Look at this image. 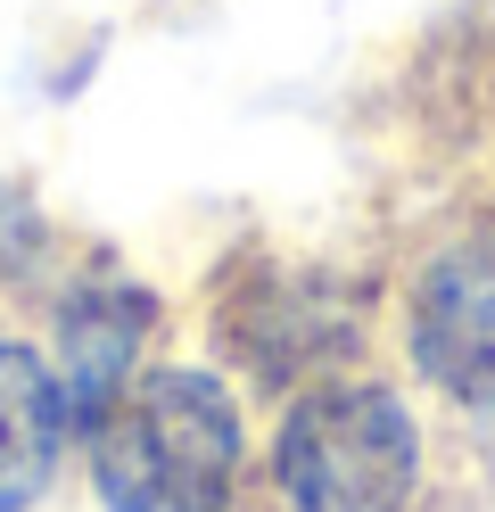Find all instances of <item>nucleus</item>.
Here are the masks:
<instances>
[{
    "instance_id": "obj_1",
    "label": "nucleus",
    "mask_w": 495,
    "mask_h": 512,
    "mask_svg": "<svg viewBox=\"0 0 495 512\" xmlns=\"http://www.w3.org/2000/svg\"><path fill=\"white\" fill-rule=\"evenodd\" d=\"M91 479L116 512H223L240 471V413L215 372L190 364H132L108 397L83 413Z\"/></svg>"
},
{
    "instance_id": "obj_3",
    "label": "nucleus",
    "mask_w": 495,
    "mask_h": 512,
    "mask_svg": "<svg viewBox=\"0 0 495 512\" xmlns=\"http://www.w3.org/2000/svg\"><path fill=\"white\" fill-rule=\"evenodd\" d=\"M413 364L446 397L495 413V232L454 240L413 290Z\"/></svg>"
},
{
    "instance_id": "obj_2",
    "label": "nucleus",
    "mask_w": 495,
    "mask_h": 512,
    "mask_svg": "<svg viewBox=\"0 0 495 512\" xmlns=\"http://www.w3.org/2000/svg\"><path fill=\"white\" fill-rule=\"evenodd\" d=\"M289 512H405L421 479V430L388 389H314L273 446Z\"/></svg>"
},
{
    "instance_id": "obj_5",
    "label": "nucleus",
    "mask_w": 495,
    "mask_h": 512,
    "mask_svg": "<svg viewBox=\"0 0 495 512\" xmlns=\"http://www.w3.org/2000/svg\"><path fill=\"white\" fill-rule=\"evenodd\" d=\"M149 331V298L141 290H91L66 306V413H91L99 397L132 372V347Z\"/></svg>"
},
{
    "instance_id": "obj_4",
    "label": "nucleus",
    "mask_w": 495,
    "mask_h": 512,
    "mask_svg": "<svg viewBox=\"0 0 495 512\" xmlns=\"http://www.w3.org/2000/svg\"><path fill=\"white\" fill-rule=\"evenodd\" d=\"M66 446V389L33 347L0 339V512H25L50 488Z\"/></svg>"
}]
</instances>
